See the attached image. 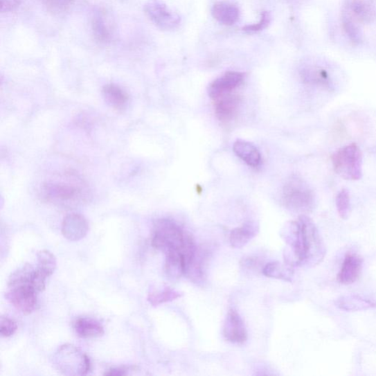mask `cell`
<instances>
[{"label": "cell", "instance_id": "cell-10", "mask_svg": "<svg viewBox=\"0 0 376 376\" xmlns=\"http://www.w3.org/2000/svg\"><path fill=\"white\" fill-rule=\"evenodd\" d=\"M223 334L226 341L234 344H244L247 341L248 332L244 321L235 309L228 311Z\"/></svg>", "mask_w": 376, "mask_h": 376}, {"label": "cell", "instance_id": "cell-32", "mask_svg": "<svg viewBox=\"0 0 376 376\" xmlns=\"http://www.w3.org/2000/svg\"><path fill=\"white\" fill-rule=\"evenodd\" d=\"M104 375L109 376H121L127 375V372L125 368H116L108 370Z\"/></svg>", "mask_w": 376, "mask_h": 376}, {"label": "cell", "instance_id": "cell-21", "mask_svg": "<svg viewBox=\"0 0 376 376\" xmlns=\"http://www.w3.org/2000/svg\"><path fill=\"white\" fill-rule=\"evenodd\" d=\"M102 93L106 102L116 110H123L129 102L128 93L115 84H106Z\"/></svg>", "mask_w": 376, "mask_h": 376}, {"label": "cell", "instance_id": "cell-26", "mask_svg": "<svg viewBox=\"0 0 376 376\" xmlns=\"http://www.w3.org/2000/svg\"><path fill=\"white\" fill-rule=\"evenodd\" d=\"M336 207L339 216L347 220L350 213V197L348 190L342 189L336 197Z\"/></svg>", "mask_w": 376, "mask_h": 376}, {"label": "cell", "instance_id": "cell-13", "mask_svg": "<svg viewBox=\"0 0 376 376\" xmlns=\"http://www.w3.org/2000/svg\"><path fill=\"white\" fill-rule=\"evenodd\" d=\"M89 231V225L84 217L78 213H70L62 223V232L69 241H78L86 237Z\"/></svg>", "mask_w": 376, "mask_h": 376}, {"label": "cell", "instance_id": "cell-17", "mask_svg": "<svg viewBox=\"0 0 376 376\" xmlns=\"http://www.w3.org/2000/svg\"><path fill=\"white\" fill-rule=\"evenodd\" d=\"M233 151L242 161L251 167H258L262 162L259 150L250 142L237 140L233 145Z\"/></svg>", "mask_w": 376, "mask_h": 376}, {"label": "cell", "instance_id": "cell-16", "mask_svg": "<svg viewBox=\"0 0 376 376\" xmlns=\"http://www.w3.org/2000/svg\"><path fill=\"white\" fill-rule=\"evenodd\" d=\"M215 101V111L217 118L222 121H229L233 119L239 108L240 97L229 93Z\"/></svg>", "mask_w": 376, "mask_h": 376}, {"label": "cell", "instance_id": "cell-4", "mask_svg": "<svg viewBox=\"0 0 376 376\" xmlns=\"http://www.w3.org/2000/svg\"><path fill=\"white\" fill-rule=\"evenodd\" d=\"M283 202L288 210L305 215L314 208V193L305 181L294 177L284 187Z\"/></svg>", "mask_w": 376, "mask_h": 376}, {"label": "cell", "instance_id": "cell-23", "mask_svg": "<svg viewBox=\"0 0 376 376\" xmlns=\"http://www.w3.org/2000/svg\"><path fill=\"white\" fill-rule=\"evenodd\" d=\"M292 268L293 266L285 267L278 262H272L265 265L262 274L267 277L290 282L293 274Z\"/></svg>", "mask_w": 376, "mask_h": 376}, {"label": "cell", "instance_id": "cell-19", "mask_svg": "<svg viewBox=\"0 0 376 376\" xmlns=\"http://www.w3.org/2000/svg\"><path fill=\"white\" fill-rule=\"evenodd\" d=\"M212 15L218 22L226 26H232L240 17L239 8L225 2L215 3L212 8Z\"/></svg>", "mask_w": 376, "mask_h": 376}, {"label": "cell", "instance_id": "cell-3", "mask_svg": "<svg viewBox=\"0 0 376 376\" xmlns=\"http://www.w3.org/2000/svg\"><path fill=\"white\" fill-rule=\"evenodd\" d=\"M39 194L44 202L64 208L75 207L87 202L91 196L86 181L72 173L58 174L45 181Z\"/></svg>", "mask_w": 376, "mask_h": 376}, {"label": "cell", "instance_id": "cell-5", "mask_svg": "<svg viewBox=\"0 0 376 376\" xmlns=\"http://www.w3.org/2000/svg\"><path fill=\"white\" fill-rule=\"evenodd\" d=\"M337 174L347 180H359L362 177V152L358 145L351 143L337 150L332 156Z\"/></svg>", "mask_w": 376, "mask_h": 376}, {"label": "cell", "instance_id": "cell-2", "mask_svg": "<svg viewBox=\"0 0 376 376\" xmlns=\"http://www.w3.org/2000/svg\"><path fill=\"white\" fill-rule=\"evenodd\" d=\"M283 236L292 249L296 265L311 267L324 259L325 250L319 230L306 215H301L296 221L290 222Z\"/></svg>", "mask_w": 376, "mask_h": 376}, {"label": "cell", "instance_id": "cell-28", "mask_svg": "<svg viewBox=\"0 0 376 376\" xmlns=\"http://www.w3.org/2000/svg\"><path fill=\"white\" fill-rule=\"evenodd\" d=\"M48 11L54 15L64 14L74 3V0H42Z\"/></svg>", "mask_w": 376, "mask_h": 376}, {"label": "cell", "instance_id": "cell-25", "mask_svg": "<svg viewBox=\"0 0 376 376\" xmlns=\"http://www.w3.org/2000/svg\"><path fill=\"white\" fill-rule=\"evenodd\" d=\"M38 269L48 277L52 276L57 268V260L54 254L48 250H42L37 254Z\"/></svg>", "mask_w": 376, "mask_h": 376}, {"label": "cell", "instance_id": "cell-22", "mask_svg": "<svg viewBox=\"0 0 376 376\" xmlns=\"http://www.w3.org/2000/svg\"><path fill=\"white\" fill-rule=\"evenodd\" d=\"M335 305L339 309L349 312L366 310L375 307L372 301L357 295L341 297L336 301Z\"/></svg>", "mask_w": 376, "mask_h": 376}, {"label": "cell", "instance_id": "cell-31", "mask_svg": "<svg viewBox=\"0 0 376 376\" xmlns=\"http://www.w3.org/2000/svg\"><path fill=\"white\" fill-rule=\"evenodd\" d=\"M20 0H1V11L8 12L14 10L19 3Z\"/></svg>", "mask_w": 376, "mask_h": 376}, {"label": "cell", "instance_id": "cell-11", "mask_svg": "<svg viewBox=\"0 0 376 376\" xmlns=\"http://www.w3.org/2000/svg\"><path fill=\"white\" fill-rule=\"evenodd\" d=\"M91 28L94 39L102 44L111 43L115 36L114 24L105 10H97L91 20Z\"/></svg>", "mask_w": 376, "mask_h": 376}, {"label": "cell", "instance_id": "cell-14", "mask_svg": "<svg viewBox=\"0 0 376 376\" xmlns=\"http://www.w3.org/2000/svg\"><path fill=\"white\" fill-rule=\"evenodd\" d=\"M362 269V260L355 253H348L337 276L339 283L350 285L359 278Z\"/></svg>", "mask_w": 376, "mask_h": 376}, {"label": "cell", "instance_id": "cell-12", "mask_svg": "<svg viewBox=\"0 0 376 376\" xmlns=\"http://www.w3.org/2000/svg\"><path fill=\"white\" fill-rule=\"evenodd\" d=\"M343 15L359 24H369L375 17V10L370 0H350Z\"/></svg>", "mask_w": 376, "mask_h": 376}, {"label": "cell", "instance_id": "cell-7", "mask_svg": "<svg viewBox=\"0 0 376 376\" xmlns=\"http://www.w3.org/2000/svg\"><path fill=\"white\" fill-rule=\"evenodd\" d=\"M144 13L157 28L173 30L179 26L180 17L163 0H148L144 5Z\"/></svg>", "mask_w": 376, "mask_h": 376}, {"label": "cell", "instance_id": "cell-29", "mask_svg": "<svg viewBox=\"0 0 376 376\" xmlns=\"http://www.w3.org/2000/svg\"><path fill=\"white\" fill-rule=\"evenodd\" d=\"M271 21L270 12L263 11L261 14V19L257 24H249V26L242 28V30L250 34L258 33L268 28Z\"/></svg>", "mask_w": 376, "mask_h": 376}, {"label": "cell", "instance_id": "cell-9", "mask_svg": "<svg viewBox=\"0 0 376 376\" xmlns=\"http://www.w3.org/2000/svg\"><path fill=\"white\" fill-rule=\"evenodd\" d=\"M245 75L239 71H229L224 73L223 75L215 79L210 84L208 87V95L211 98L216 100L221 97L232 93L244 82Z\"/></svg>", "mask_w": 376, "mask_h": 376}, {"label": "cell", "instance_id": "cell-27", "mask_svg": "<svg viewBox=\"0 0 376 376\" xmlns=\"http://www.w3.org/2000/svg\"><path fill=\"white\" fill-rule=\"evenodd\" d=\"M342 20L343 28L350 40L355 44H359L362 37L360 26L343 15Z\"/></svg>", "mask_w": 376, "mask_h": 376}, {"label": "cell", "instance_id": "cell-6", "mask_svg": "<svg viewBox=\"0 0 376 376\" xmlns=\"http://www.w3.org/2000/svg\"><path fill=\"white\" fill-rule=\"evenodd\" d=\"M55 368L64 375H84L91 368L89 357L77 347L66 344L60 346L53 357Z\"/></svg>", "mask_w": 376, "mask_h": 376}, {"label": "cell", "instance_id": "cell-30", "mask_svg": "<svg viewBox=\"0 0 376 376\" xmlns=\"http://www.w3.org/2000/svg\"><path fill=\"white\" fill-rule=\"evenodd\" d=\"M18 329L17 323L8 317H2L0 321V334L3 337L14 335Z\"/></svg>", "mask_w": 376, "mask_h": 376}, {"label": "cell", "instance_id": "cell-18", "mask_svg": "<svg viewBox=\"0 0 376 376\" xmlns=\"http://www.w3.org/2000/svg\"><path fill=\"white\" fill-rule=\"evenodd\" d=\"M303 80L308 84H314L326 90H333V81L329 72L321 67L312 66L302 71Z\"/></svg>", "mask_w": 376, "mask_h": 376}, {"label": "cell", "instance_id": "cell-24", "mask_svg": "<svg viewBox=\"0 0 376 376\" xmlns=\"http://www.w3.org/2000/svg\"><path fill=\"white\" fill-rule=\"evenodd\" d=\"M181 296L183 294L178 291L170 287H165L161 290H154L150 293L148 301L152 306L156 307L174 301Z\"/></svg>", "mask_w": 376, "mask_h": 376}, {"label": "cell", "instance_id": "cell-1", "mask_svg": "<svg viewBox=\"0 0 376 376\" xmlns=\"http://www.w3.org/2000/svg\"><path fill=\"white\" fill-rule=\"evenodd\" d=\"M152 247L165 253V271L172 278L186 276L198 247L193 236L172 220L163 218L153 229Z\"/></svg>", "mask_w": 376, "mask_h": 376}, {"label": "cell", "instance_id": "cell-20", "mask_svg": "<svg viewBox=\"0 0 376 376\" xmlns=\"http://www.w3.org/2000/svg\"><path fill=\"white\" fill-rule=\"evenodd\" d=\"M75 330L81 338L89 339L100 337L105 334L102 325L90 318H80L75 324Z\"/></svg>", "mask_w": 376, "mask_h": 376}, {"label": "cell", "instance_id": "cell-8", "mask_svg": "<svg viewBox=\"0 0 376 376\" xmlns=\"http://www.w3.org/2000/svg\"><path fill=\"white\" fill-rule=\"evenodd\" d=\"M37 294L29 283L8 284L6 297L22 314H31L37 305Z\"/></svg>", "mask_w": 376, "mask_h": 376}, {"label": "cell", "instance_id": "cell-15", "mask_svg": "<svg viewBox=\"0 0 376 376\" xmlns=\"http://www.w3.org/2000/svg\"><path fill=\"white\" fill-rule=\"evenodd\" d=\"M260 227L256 222H247L244 225L235 228L229 235L230 244L235 249H242L257 236Z\"/></svg>", "mask_w": 376, "mask_h": 376}]
</instances>
